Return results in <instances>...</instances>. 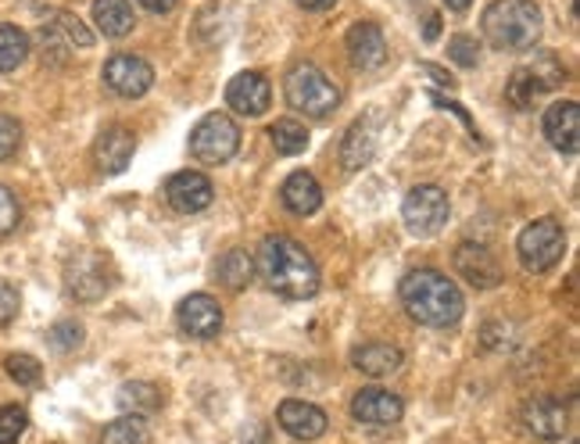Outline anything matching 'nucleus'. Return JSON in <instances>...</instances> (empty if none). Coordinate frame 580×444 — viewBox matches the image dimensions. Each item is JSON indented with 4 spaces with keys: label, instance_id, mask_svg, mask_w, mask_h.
I'll return each instance as SVG.
<instances>
[{
    "label": "nucleus",
    "instance_id": "f257e3e1",
    "mask_svg": "<svg viewBox=\"0 0 580 444\" xmlns=\"http://www.w3.org/2000/svg\"><path fill=\"white\" fill-rule=\"evenodd\" d=\"M254 273L266 280L269 291H277L287 301H304L319 291V265L298 241L290 236H266L258 248Z\"/></svg>",
    "mask_w": 580,
    "mask_h": 444
},
{
    "label": "nucleus",
    "instance_id": "f03ea898",
    "mask_svg": "<svg viewBox=\"0 0 580 444\" xmlns=\"http://www.w3.org/2000/svg\"><path fill=\"white\" fill-rule=\"evenodd\" d=\"M401 305L423 326H456L462 320V291L456 280L438 273V269H416L401 280Z\"/></svg>",
    "mask_w": 580,
    "mask_h": 444
},
{
    "label": "nucleus",
    "instance_id": "7ed1b4c3",
    "mask_svg": "<svg viewBox=\"0 0 580 444\" xmlns=\"http://www.w3.org/2000/svg\"><path fill=\"white\" fill-rule=\"evenodd\" d=\"M483 37L494 51H530L541 40V8L534 0H494L483 11Z\"/></svg>",
    "mask_w": 580,
    "mask_h": 444
},
{
    "label": "nucleus",
    "instance_id": "20e7f679",
    "mask_svg": "<svg viewBox=\"0 0 580 444\" xmlns=\"http://www.w3.org/2000/svg\"><path fill=\"white\" fill-rule=\"evenodd\" d=\"M287 101L290 108L304 111L312 119H327L341 104V90L330 83V75L316 65H298L287 75Z\"/></svg>",
    "mask_w": 580,
    "mask_h": 444
},
{
    "label": "nucleus",
    "instance_id": "39448f33",
    "mask_svg": "<svg viewBox=\"0 0 580 444\" xmlns=\"http://www.w3.org/2000/svg\"><path fill=\"white\" fill-rule=\"evenodd\" d=\"M516 251H520L527 273H548L552 265H559L562 251H567V233H562L556 219H534L530 226H523Z\"/></svg>",
    "mask_w": 580,
    "mask_h": 444
},
{
    "label": "nucleus",
    "instance_id": "423d86ee",
    "mask_svg": "<svg viewBox=\"0 0 580 444\" xmlns=\"http://www.w3.org/2000/svg\"><path fill=\"white\" fill-rule=\"evenodd\" d=\"M237 151H240V130H237V122L230 115L212 111V115H204L198 125H193L190 154L198 158V162L222 165V162H230Z\"/></svg>",
    "mask_w": 580,
    "mask_h": 444
},
{
    "label": "nucleus",
    "instance_id": "0eeeda50",
    "mask_svg": "<svg viewBox=\"0 0 580 444\" xmlns=\"http://www.w3.org/2000/svg\"><path fill=\"white\" fill-rule=\"evenodd\" d=\"M448 212H451L448 194L433 183L412 186L406 204H401V219H406V226H409L412 236H433L448 222Z\"/></svg>",
    "mask_w": 580,
    "mask_h": 444
},
{
    "label": "nucleus",
    "instance_id": "6e6552de",
    "mask_svg": "<svg viewBox=\"0 0 580 444\" xmlns=\"http://www.w3.org/2000/svg\"><path fill=\"white\" fill-rule=\"evenodd\" d=\"M101 75H104L108 90H116L119 98H143L154 83V69L137 54H116Z\"/></svg>",
    "mask_w": 580,
    "mask_h": 444
},
{
    "label": "nucleus",
    "instance_id": "1a4fd4ad",
    "mask_svg": "<svg viewBox=\"0 0 580 444\" xmlns=\"http://www.w3.org/2000/svg\"><path fill=\"white\" fill-rule=\"evenodd\" d=\"M64 283H69V294H76L79 301H97L108 294L111 276H108V265L101 255L83 251V255H76L69 262V269H64Z\"/></svg>",
    "mask_w": 580,
    "mask_h": 444
},
{
    "label": "nucleus",
    "instance_id": "9d476101",
    "mask_svg": "<svg viewBox=\"0 0 580 444\" xmlns=\"http://www.w3.org/2000/svg\"><path fill=\"white\" fill-rule=\"evenodd\" d=\"M520 420H523V431L530 437H538V441H559L562 434H567V426H570V412L567 405H562L559 398H530L520 412Z\"/></svg>",
    "mask_w": 580,
    "mask_h": 444
},
{
    "label": "nucleus",
    "instance_id": "9b49d317",
    "mask_svg": "<svg viewBox=\"0 0 580 444\" xmlns=\"http://www.w3.org/2000/svg\"><path fill=\"white\" fill-rule=\"evenodd\" d=\"M269 101H272V87L262 72H240L230 79V87H226V104H230L237 115H248V119L266 115Z\"/></svg>",
    "mask_w": 580,
    "mask_h": 444
},
{
    "label": "nucleus",
    "instance_id": "f8f14e48",
    "mask_svg": "<svg viewBox=\"0 0 580 444\" xmlns=\"http://www.w3.org/2000/svg\"><path fill=\"white\" fill-rule=\"evenodd\" d=\"M166 198L176 212H204L208 204H212L216 198V190H212V180L204 176V172H193V169H183V172H176V176L166 183Z\"/></svg>",
    "mask_w": 580,
    "mask_h": 444
},
{
    "label": "nucleus",
    "instance_id": "ddd939ff",
    "mask_svg": "<svg viewBox=\"0 0 580 444\" xmlns=\"http://www.w3.org/2000/svg\"><path fill=\"white\" fill-rule=\"evenodd\" d=\"M176 323H180V330L190 333V337L208 341L222 330V309L216 305L212 294H190L180 301V309H176Z\"/></svg>",
    "mask_w": 580,
    "mask_h": 444
},
{
    "label": "nucleus",
    "instance_id": "4468645a",
    "mask_svg": "<svg viewBox=\"0 0 580 444\" xmlns=\"http://www.w3.org/2000/svg\"><path fill=\"white\" fill-rule=\"evenodd\" d=\"M456 273L477 291H491L502 283V265L494 262V255L480 244H459L456 248Z\"/></svg>",
    "mask_w": 580,
    "mask_h": 444
},
{
    "label": "nucleus",
    "instance_id": "2eb2a0df",
    "mask_svg": "<svg viewBox=\"0 0 580 444\" xmlns=\"http://www.w3.org/2000/svg\"><path fill=\"white\" fill-rule=\"evenodd\" d=\"M401 412H406L401 398L383 387H362L351 398V416L359 423H369V426H391L401 420Z\"/></svg>",
    "mask_w": 580,
    "mask_h": 444
},
{
    "label": "nucleus",
    "instance_id": "dca6fc26",
    "mask_svg": "<svg viewBox=\"0 0 580 444\" xmlns=\"http://www.w3.org/2000/svg\"><path fill=\"white\" fill-rule=\"evenodd\" d=\"M344 47H348L351 65L362 69V72H373L387 61V40L380 33V26H373V22H354L348 29Z\"/></svg>",
    "mask_w": 580,
    "mask_h": 444
},
{
    "label": "nucleus",
    "instance_id": "f3484780",
    "mask_svg": "<svg viewBox=\"0 0 580 444\" xmlns=\"http://www.w3.org/2000/svg\"><path fill=\"white\" fill-rule=\"evenodd\" d=\"M544 137L559 154H577V148H580V108L573 101H556L544 111Z\"/></svg>",
    "mask_w": 580,
    "mask_h": 444
},
{
    "label": "nucleus",
    "instance_id": "a211bd4d",
    "mask_svg": "<svg viewBox=\"0 0 580 444\" xmlns=\"http://www.w3.org/2000/svg\"><path fill=\"white\" fill-rule=\"evenodd\" d=\"M277 420L294 441H316V437L327 434V412H322L319 405H312V402L287 398L277 408Z\"/></svg>",
    "mask_w": 580,
    "mask_h": 444
},
{
    "label": "nucleus",
    "instance_id": "6ab92c4d",
    "mask_svg": "<svg viewBox=\"0 0 580 444\" xmlns=\"http://www.w3.org/2000/svg\"><path fill=\"white\" fill-rule=\"evenodd\" d=\"M133 151H137L133 133H129L126 125H108L93 144V162L101 172H108V176H116V172H122L133 162Z\"/></svg>",
    "mask_w": 580,
    "mask_h": 444
},
{
    "label": "nucleus",
    "instance_id": "aec40b11",
    "mask_svg": "<svg viewBox=\"0 0 580 444\" xmlns=\"http://www.w3.org/2000/svg\"><path fill=\"white\" fill-rule=\"evenodd\" d=\"M280 194H283V204L294 215H312L322 204V186L312 172H290V176L283 180Z\"/></svg>",
    "mask_w": 580,
    "mask_h": 444
},
{
    "label": "nucleus",
    "instance_id": "412c9836",
    "mask_svg": "<svg viewBox=\"0 0 580 444\" xmlns=\"http://www.w3.org/2000/svg\"><path fill=\"white\" fill-rule=\"evenodd\" d=\"M552 87H556L552 79L541 75L538 69H516L512 79H509V87H506V98H509L512 108L527 111V108H534V101L541 98V93L552 90Z\"/></svg>",
    "mask_w": 580,
    "mask_h": 444
},
{
    "label": "nucleus",
    "instance_id": "4be33fe9",
    "mask_svg": "<svg viewBox=\"0 0 580 444\" xmlns=\"http://www.w3.org/2000/svg\"><path fill=\"white\" fill-rule=\"evenodd\" d=\"M354 370H362L366 376H391L401 366V352L394 344H362L359 352L351 355Z\"/></svg>",
    "mask_w": 580,
    "mask_h": 444
},
{
    "label": "nucleus",
    "instance_id": "5701e85b",
    "mask_svg": "<svg viewBox=\"0 0 580 444\" xmlns=\"http://www.w3.org/2000/svg\"><path fill=\"white\" fill-rule=\"evenodd\" d=\"M377 151V133H373V125H369L366 119H359L348 130L344 137V144H341V162L344 169H362L369 158H373Z\"/></svg>",
    "mask_w": 580,
    "mask_h": 444
},
{
    "label": "nucleus",
    "instance_id": "b1692460",
    "mask_svg": "<svg viewBox=\"0 0 580 444\" xmlns=\"http://www.w3.org/2000/svg\"><path fill=\"white\" fill-rule=\"evenodd\" d=\"M93 22L104 37H126L133 29V8L129 0H93Z\"/></svg>",
    "mask_w": 580,
    "mask_h": 444
},
{
    "label": "nucleus",
    "instance_id": "393cba45",
    "mask_svg": "<svg viewBox=\"0 0 580 444\" xmlns=\"http://www.w3.org/2000/svg\"><path fill=\"white\" fill-rule=\"evenodd\" d=\"M219 280H222V287H230V291H244L248 283L254 280V259L248 255L244 248H230L226 255L219 259Z\"/></svg>",
    "mask_w": 580,
    "mask_h": 444
},
{
    "label": "nucleus",
    "instance_id": "a878e982",
    "mask_svg": "<svg viewBox=\"0 0 580 444\" xmlns=\"http://www.w3.org/2000/svg\"><path fill=\"white\" fill-rule=\"evenodd\" d=\"M269 140L280 154H301L309 148V130L298 119H277L269 125Z\"/></svg>",
    "mask_w": 580,
    "mask_h": 444
},
{
    "label": "nucleus",
    "instance_id": "bb28decb",
    "mask_svg": "<svg viewBox=\"0 0 580 444\" xmlns=\"http://www.w3.org/2000/svg\"><path fill=\"white\" fill-rule=\"evenodd\" d=\"M29 58V37L19 26H0V72H14Z\"/></svg>",
    "mask_w": 580,
    "mask_h": 444
},
{
    "label": "nucleus",
    "instance_id": "cd10ccee",
    "mask_svg": "<svg viewBox=\"0 0 580 444\" xmlns=\"http://www.w3.org/2000/svg\"><path fill=\"white\" fill-rule=\"evenodd\" d=\"M119 405L133 416H143V412L161 408V391L154 384H143V380H133V384H122L119 391Z\"/></svg>",
    "mask_w": 580,
    "mask_h": 444
},
{
    "label": "nucleus",
    "instance_id": "c85d7f7f",
    "mask_svg": "<svg viewBox=\"0 0 580 444\" xmlns=\"http://www.w3.org/2000/svg\"><path fill=\"white\" fill-rule=\"evenodd\" d=\"M148 441H151L148 423L140 416H122L116 423H108L101 434V444H148Z\"/></svg>",
    "mask_w": 580,
    "mask_h": 444
},
{
    "label": "nucleus",
    "instance_id": "c756f323",
    "mask_svg": "<svg viewBox=\"0 0 580 444\" xmlns=\"http://www.w3.org/2000/svg\"><path fill=\"white\" fill-rule=\"evenodd\" d=\"M51 26H54V33H58L64 43H69V47H90V43H93L90 29H87L83 22H79L76 14H69V11H61Z\"/></svg>",
    "mask_w": 580,
    "mask_h": 444
},
{
    "label": "nucleus",
    "instance_id": "7c9ffc66",
    "mask_svg": "<svg viewBox=\"0 0 580 444\" xmlns=\"http://www.w3.org/2000/svg\"><path fill=\"white\" fill-rule=\"evenodd\" d=\"M26 408L22 405H4L0 408V444H19V437L26 434Z\"/></svg>",
    "mask_w": 580,
    "mask_h": 444
},
{
    "label": "nucleus",
    "instance_id": "2f4dec72",
    "mask_svg": "<svg viewBox=\"0 0 580 444\" xmlns=\"http://www.w3.org/2000/svg\"><path fill=\"white\" fill-rule=\"evenodd\" d=\"M4 370H8V376L14 380V384H26V387L40 380V362L32 359V355H19V352L8 355L4 359Z\"/></svg>",
    "mask_w": 580,
    "mask_h": 444
},
{
    "label": "nucleus",
    "instance_id": "473e14b6",
    "mask_svg": "<svg viewBox=\"0 0 580 444\" xmlns=\"http://www.w3.org/2000/svg\"><path fill=\"white\" fill-rule=\"evenodd\" d=\"M51 344L58 347V352H72V347L83 344V326L64 320V323H54L51 326Z\"/></svg>",
    "mask_w": 580,
    "mask_h": 444
},
{
    "label": "nucleus",
    "instance_id": "72a5a7b5",
    "mask_svg": "<svg viewBox=\"0 0 580 444\" xmlns=\"http://www.w3.org/2000/svg\"><path fill=\"white\" fill-rule=\"evenodd\" d=\"M19 148H22V125L11 115H0V162H8Z\"/></svg>",
    "mask_w": 580,
    "mask_h": 444
},
{
    "label": "nucleus",
    "instance_id": "f704fd0d",
    "mask_svg": "<svg viewBox=\"0 0 580 444\" xmlns=\"http://www.w3.org/2000/svg\"><path fill=\"white\" fill-rule=\"evenodd\" d=\"M448 54H451V61H459L462 69H473L477 61H480V47H477V40H470V37H451Z\"/></svg>",
    "mask_w": 580,
    "mask_h": 444
},
{
    "label": "nucleus",
    "instance_id": "c9c22d12",
    "mask_svg": "<svg viewBox=\"0 0 580 444\" xmlns=\"http://www.w3.org/2000/svg\"><path fill=\"white\" fill-rule=\"evenodd\" d=\"M14 226H19V201H14L11 190L0 183V236H8Z\"/></svg>",
    "mask_w": 580,
    "mask_h": 444
},
{
    "label": "nucleus",
    "instance_id": "e433bc0d",
    "mask_svg": "<svg viewBox=\"0 0 580 444\" xmlns=\"http://www.w3.org/2000/svg\"><path fill=\"white\" fill-rule=\"evenodd\" d=\"M14 315H19V291L0 280V326H8Z\"/></svg>",
    "mask_w": 580,
    "mask_h": 444
},
{
    "label": "nucleus",
    "instance_id": "4c0bfd02",
    "mask_svg": "<svg viewBox=\"0 0 580 444\" xmlns=\"http://www.w3.org/2000/svg\"><path fill=\"white\" fill-rule=\"evenodd\" d=\"M140 4L148 8V11H154V14H166V11L176 8V0H140Z\"/></svg>",
    "mask_w": 580,
    "mask_h": 444
},
{
    "label": "nucleus",
    "instance_id": "58836bf2",
    "mask_svg": "<svg viewBox=\"0 0 580 444\" xmlns=\"http://www.w3.org/2000/svg\"><path fill=\"white\" fill-rule=\"evenodd\" d=\"M301 8H309V11H327V8H333L337 0H298Z\"/></svg>",
    "mask_w": 580,
    "mask_h": 444
},
{
    "label": "nucleus",
    "instance_id": "ea45409f",
    "mask_svg": "<svg viewBox=\"0 0 580 444\" xmlns=\"http://www.w3.org/2000/svg\"><path fill=\"white\" fill-rule=\"evenodd\" d=\"M438 29H441L438 14H427V40H433V37H438Z\"/></svg>",
    "mask_w": 580,
    "mask_h": 444
},
{
    "label": "nucleus",
    "instance_id": "a19ab883",
    "mask_svg": "<svg viewBox=\"0 0 580 444\" xmlns=\"http://www.w3.org/2000/svg\"><path fill=\"white\" fill-rule=\"evenodd\" d=\"M444 4H448L451 11H466V8L473 4V0H444Z\"/></svg>",
    "mask_w": 580,
    "mask_h": 444
}]
</instances>
